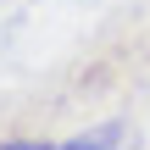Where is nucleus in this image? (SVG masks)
I'll return each instance as SVG.
<instances>
[{"label":"nucleus","mask_w":150,"mask_h":150,"mask_svg":"<svg viewBox=\"0 0 150 150\" xmlns=\"http://www.w3.org/2000/svg\"><path fill=\"white\" fill-rule=\"evenodd\" d=\"M117 128H95V134H78L67 145H0V150H117Z\"/></svg>","instance_id":"f257e3e1"}]
</instances>
